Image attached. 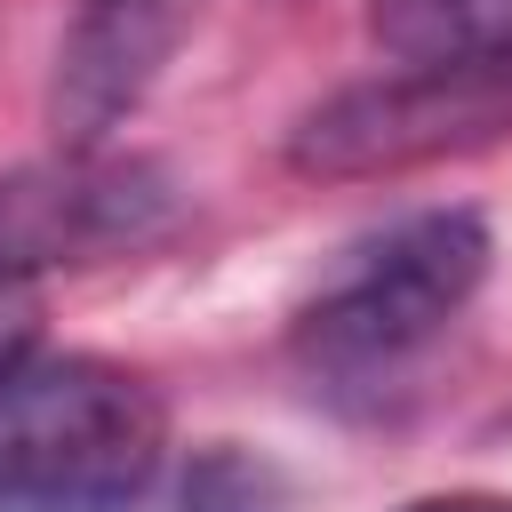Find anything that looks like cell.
<instances>
[{
    "instance_id": "6",
    "label": "cell",
    "mask_w": 512,
    "mask_h": 512,
    "mask_svg": "<svg viewBox=\"0 0 512 512\" xmlns=\"http://www.w3.org/2000/svg\"><path fill=\"white\" fill-rule=\"evenodd\" d=\"M368 32L392 64H512V0H376Z\"/></svg>"
},
{
    "instance_id": "2",
    "label": "cell",
    "mask_w": 512,
    "mask_h": 512,
    "mask_svg": "<svg viewBox=\"0 0 512 512\" xmlns=\"http://www.w3.org/2000/svg\"><path fill=\"white\" fill-rule=\"evenodd\" d=\"M168 464L160 392L96 352H0V512H136Z\"/></svg>"
},
{
    "instance_id": "7",
    "label": "cell",
    "mask_w": 512,
    "mask_h": 512,
    "mask_svg": "<svg viewBox=\"0 0 512 512\" xmlns=\"http://www.w3.org/2000/svg\"><path fill=\"white\" fill-rule=\"evenodd\" d=\"M136 512H280V472L240 456V448H200L184 472L152 480V496Z\"/></svg>"
},
{
    "instance_id": "5",
    "label": "cell",
    "mask_w": 512,
    "mask_h": 512,
    "mask_svg": "<svg viewBox=\"0 0 512 512\" xmlns=\"http://www.w3.org/2000/svg\"><path fill=\"white\" fill-rule=\"evenodd\" d=\"M168 40H176L168 0H88V16L72 24V40L56 56V128L72 144L104 136L144 96V80L160 72Z\"/></svg>"
},
{
    "instance_id": "3",
    "label": "cell",
    "mask_w": 512,
    "mask_h": 512,
    "mask_svg": "<svg viewBox=\"0 0 512 512\" xmlns=\"http://www.w3.org/2000/svg\"><path fill=\"white\" fill-rule=\"evenodd\" d=\"M488 128H512V64H392L320 104L288 136V160L304 176H376Z\"/></svg>"
},
{
    "instance_id": "1",
    "label": "cell",
    "mask_w": 512,
    "mask_h": 512,
    "mask_svg": "<svg viewBox=\"0 0 512 512\" xmlns=\"http://www.w3.org/2000/svg\"><path fill=\"white\" fill-rule=\"evenodd\" d=\"M488 224L472 208H408L328 256L296 304L288 352L328 400H384L480 296Z\"/></svg>"
},
{
    "instance_id": "4",
    "label": "cell",
    "mask_w": 512,
    "mask_h": 512,
    "mask_svg": "<svg viewBox=\"0 0 512 512\" xmlns=\"http://www.w3.org/2000/svg\"><path fill=\"white\" fill-rule=\"evenodd\" d=\"M152 208L136 168H48V176H8L0 184V312L24 304L40 264L136 240V216Z\"/></svg>"
},
{
    "instance_id": "8",
    "label": "cell",
    "mask_w": 512,
    "mask_h": 512,
    "mask_svg": "<svg viewBox=\"0 0 512 512\" xmlns=\"http://www.w3.org/2000/svg\"><path fill=\"white\" fill-rule=\"evenodd\" d=\"M400 512H512V496H416Z\"/></svg>"
}]
</instances>
